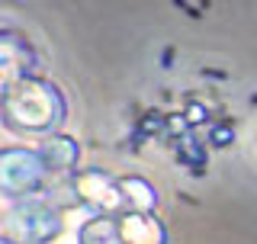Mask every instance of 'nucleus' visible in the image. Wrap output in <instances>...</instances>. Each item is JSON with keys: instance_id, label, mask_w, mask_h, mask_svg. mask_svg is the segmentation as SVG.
Listing matches in <instances>:
<instances>
[{"instance_id": "nucleus-2", "label": "nucleus", "mask_w": 257, "mask_h": 244, "mask_svg": "<svg viewBox=\"0 0 257 244\" xmlns=\"http://www.w3.org/2000/svg\"><path fill=\"white\" fill-rule=\"evenodd\" d=\"M4 234L20 244H52L61 234V209L45 199H20L7 209Z\"/></svg>"}, {"instance_id": "nucleus-5", "label": "nucleus", "mask_w": 257, "mask_h": 244, "mask_svg": "<svg viewBox=\"0 0 257 244\" xmlns=\"http://www.w3.org/2000/svg\"><path fill=\"white\" fill-rule=\"evenodd\" d=\"M0 64H4V87L16 84V80L29 77L32 74V64H36V58H32V48L23 42L16 32H4V45H0Z\"/></svg>"}, {"instance_id": "nucleus-10", "label": "nucleus", "mask_w": 257, "mask_h": 244, "mask_svg": "<svg viewBox=\"0 0 257 244\" xmlns=\"http://www.w3.org/2000/svg\"><path fill=\"white\" fill-rule=\"evenodd\" d=\"M0 244H20V241H13V238H7V234H4V238H0Z\"/></svg>"}, {"instance_id": "nucleus-6", "label": "nucleus", "mask_w": 257, "mask_h": 244, "mask_svg": "<svg viewBox=\"0 0 257 244\" xmlns=\"http://www.w3.org/2000/svg\"><path fill=\"white\" fill-rule=\"evenodd\" d=\"M125 244H167V231L151 212H125L119 215Z\"/></svg>"}, {"instance_id": "nucleus-7", "label": "nucleus", "mask_w": 257, "mask_h": 244, "mask_svg": "<svg viewBox=\"0 0 257 244\" xmlns=\"http://www.w3.org/2000/svg\"><path fill=\"white\" fill-rule=\"evenodd\" d=\"M39 158L45 161V167L52 174H64L77 164L80 151H77V142L68 135H45L42 145H39Z\"/></svg>"}, {"instance_id": "nucleus-8", "label": "nucleus", "mask_w": 257, "mask_h": 244, "mask_svg": "<svg viewBox=\"0 0 257 244\" xmlns=\"http://www.w3.org/2000/svg\"><path fill=\"white\" fill-rule=\"evenodd\" d=\"M77 244H125L116 215H93L77 228Z\"/></svg>"}, {"instance_id": "nucleus-9", "label": "nucleus", "mask_w": 257, "mask_h": 244, "mask_svg": "<svg viewBox=\"0 0 257 244\" xmlns=\"http://www.w3.org/2000/svg\"><path fill=\"white\" fill-rule=\"evenodd\" d=\"M119 190H122V199H125V212H151L158 202L155 186L142 180V177H122Z\"/></svg>"}, {"instance_id": "nucleus-1", "label": "nucleus", "mask_w": 257, "mask_h": 244, "mask_svg": "<svg viewBox=\"0 0 257 244\" xmlns=\"http://www.w3.org/2000/svg\"><path fill=\"white\" fill-rule=\"evenodd\" d=\"M64 96L55 84L39 77H23L4 87V122L13 132L55 135L64 122Z\"/></svg>"}, {"instance_id": "nucleus-4", "label": "nucleus", "mask_w": 257, "mask_h": 244, "mask_svg": "<svg viewBox=\"0 0 257 244\" xmlns=\"http://www.w3.org/2000/svg\"><path fill=\"white\" fill-rule=\"evenodd\" d=\"M74 183V196L77 202H84L87 209L100 215H125V199L122 190H119V180H112L103 170H80V174L71 177Z\"/></svg>"}, {"instance_id": "nucleus-3", "label": "nucleus", "mask_w": 257, "mask_h": 244, "mask_svg": "<svg viewBox=\"0 0 257 244\" xmlns=\"http://www.w3.org/2000/svg\"><path fill=\"white\" fill-rule=\"evenodd\" d=\"M45 161L29 148H4L0 151V190L7 199H29L45 186Z\"/></svg>"}]
</instances>
